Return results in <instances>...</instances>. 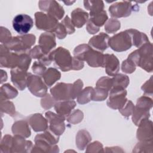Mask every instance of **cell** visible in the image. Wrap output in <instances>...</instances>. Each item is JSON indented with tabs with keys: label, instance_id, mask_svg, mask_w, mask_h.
<instances>
[{
	"label": "cell",
	"instance_id": "cell-5",
	"mask_svg": "<svg viewBox=\"0 0 153 153\" xmlns=\"http://www.w3.org/2000/svg\"><path fill=\"white\" fill-rule=\"evenodd\" d=\"M152 106V100L148 96H142L137 100L131 114L132 121L136 126H138L142 120L150 117L149 110Z\"/></svg>",
	"mask_w": 153,
	"mask_h": 153
},
{
	"label": "cell",
	"instance_id": "cell-31",
	"mask_svg": "<svg viewBox=\"0 0 153 153\" xmlns=\"http://www.w3.org/2000/svg\"><path fill=\"white\" fill-rule=\"evenodd\" d=\"M112 87L126 89L130 82L129 78L127 75L123 74H117L112 78Z\"/></svg>",
	"mask_w": 153,
	"mask_h": 153
},
{
	"label": "cell",
	"instance_id": "cell-58",
	"mask_svg": "<svg viewBox=\"0 0 153 153\" xmlns=\"http://www.w3.org/2000/svg\"><path fill=\"white\" fill-rule=\"evenodd\" d=\"M75 2V1H67V2L64 1L63 2H64V3H65V4H66V5H71L72 4L74 3Z\"/></svg>",
	"mask_w": 153,
	"mask_h": 153
},
{
	"label": "cell",
	"instance_id": "cell-20",
	"mask_svg": "<svg viewBox=\"0 0 153 153\" xmlns=\"http://www.w3.org/2000/svg\"><path fill=\"white\" fill-rule=\"evenodd\" d=\"M109 38L107 33L100 32L91 38L88 44L94 50L102 52L108 48Z\"/></svg>",
	"mask_w": 153,
	"mask_h": 153
},
{
	"label": "cell",
	"instance_id": "cell-11",
	"mask_svg": "<svg viewBox=\"0 0 153 153\" xmlns=\"http://www.w3.org/2000/svg\"><path fill=\"white\" fill-rule=\"evenodd\" d=\"M50 93L56 102L74 100L72 84L71 83L58 82L50 89Z\"/></svg>",
	"mask_w": 153,
	"mask_h": 153
},
{
	"label": "cell",
	"instance_id": "cell-51",
	"mask_svg": "<svg viewBox=\"0 0 153 153\" xmlns=\"http://www.w3.org/2000/svg\"><path fill=\"white\" fill-rule=\"evenodd\" d=\"M53 33L55 34L56 36L57 37V38L59 39H64L68 34L65 27L61 23V22L59 23L57 26L56 27V28L54 30Z\"/></svg>",
	"mask_w": 153,
	"mask_h": 153
},
{
	"label": "cell",
	"instance_id": "cell-28",
	"mask_svg": "<svg viewBox=\"0 0 153 153\" xmlns=\"http://www.w3.org/2000/svg\"><path fill=\"white\" fill-rule=\"evenodd\" d=\"M91 140V136L90 133L85 130L82 129L78 131L76 135L75 143L76 147L79 150H84Z\"/></svg>",
	"mask_w": 153,
	"mask_h": 153
},
{
	"label": "cell",
	"instance_id": "cell-2",
	"mask_svg": "<svg viewBox=\"0 0 153 153\" xmlns=\"http://www.w3.org/2000/svg\"><path fill=\"white\" fill-rule=\"evenodd\" d=\"M152 47V43L146 42L137 50L131 52L128 56L127 59L136 66L140 67L148 72H152L153 70Z\"/></svg>",
	"mask_w": 153,
	"mask_h": 153
},
{
	"label": "cell",
	"instance_id": "cell-49",
	"mask_svg": "<svg viewBox=\"0 0 153 153\" xmlns=\"http://www.w3.org/2000/svg\"><path fill=\"white\" fill-rule=\"evenodd\" d=\"M153 84H152V76L146 81L141 87L144 94L146 96H152L153 93Z\"/></svg>",
	"mask_w": 153,
	"mask_h": 153
},
{
	"label": "cell",
	"instance_id": "cell-54",
	"mask_svg": "<svg viewBox=\"0 0 153 153\" xmlns=\"http://www.w3.org/2000/svg\"><path fill=\"white\" fill-rule=\"evenodd\" d=\"M99 28L97 27L96 25H94L89 19L88 22H87V25H86V30L91 35L95 34L97 33L99 31Z\"/></svg>",
	"mask_w": 153,
	"mask_h": 153
},
{
	"label": "cell",
	"instance_id": "cell-25",
	"mask_svg": "<svg viewBox=\"0 0 153 153\" xmlns=\"http://www.w3.org/2000/svg\"><path fill=\"white\" fill-rule=\"evenodd\" d=\"M28 121L20 120L16 121L12 126L11 130L14 134L22 136L25 138L29 137L31 134Z\"/></svg>",
	"mask_w": 153,
	"mask_h": 153
},
{
	"label": "cell",
	"instance_id": "cell-14",
	"mask_svg": "<svg viewBox=\"0 0 153 153\" xmlns=\"http://www.w3.org/2000/svg\"><path fill=\"white\" fill-rule=\"evenodd\" d=\"M38 6L41 10L54 17L57 20H61L65 14L63 7L56 1H39Z\"/></svg>",
	"mask_w": 153,
	"mask_h": 153
},
{
	"label": "cell",
	"instance_id": "cell-57",
	"mask_svg": "<svg viewBox=\"0 0 153 153\" xmlns=\"http://www.w3.org/2000/svg\"><path fill=\"white\" fill-rule=\"evenodd\" d=\"M1 84H2L3 82L6 81L7 79V74L5 71H3L2 69L1 70Z\"/></svg>",
	"mask_w": 153,
	"mask_h": 153
},
{
	"label": "cell",
	"instance_id": "cell-41",
	"mask_svg": "<svg viewBox=\"0 0 153 153\" xmlns=\"http://www.w3.org/2000/svg\"><path fill=\"white\" fill-rule=\"evenodd\" d=\"M108 91L101 88L96 87L95 88H94V94L92 100L97 102L103 101L108 97Z\"/></svg>",
	"mask_w": 153,
	"mask_h": 153
},
{
	"label": "cell",
	"instance_id": "cell-27",
	"mask_svg": "<svg viewBox=\"0 0 153 153\" xmlns=\"http://www.w3.org/2000/svg\"><path fill=\"white\" fill-rule=\"evenodd\" d=\"M41 77L47 86L51 87L60 79L61 74L56 68H49L45 71Z\"/></svg>",
	"mask_w": 153,
	"mask_h": 153
},
{
	"label": "cell",
	"instance_id": "cell-40",
	"mask_svg": "<svg viewBox=\"0 0 153 153\" xmlns=\"http://www.w3.org/2000/svg\"><path fill=\"white\" fill-rule=\"evenodd\" d=\"M96 87L105 89L109 92L112 87V78L108 76H102L96 82Z\"/></svg>",
	"mask_w": 153,
	"mask_h": 153
},
{
	"label": "cell",
	"instance_id": "cell-56",
	"mask_svg": "<svg viewBox=\"0 0 153 153\" xmlns=\"http://www.w3.org/2000/svg\"><path fill=\"white\" fill-rule=\"evenodd\" d=\"M104 152H124V150L119 146H111L106 147L104 149Z\"/></svg>",
	"mask_w": 153,
	"mask_h": 153
},
{
	"label": "cell",
	"instance_id": "cell-10",
	"mask_svg": "<svg viewBox=\"0 0 153 153\" xmlns=\"http://www.w3.org/2000/svg\"><path fill=\"white\" fill-rule=\"evenodd\" d=\"M127 91L120 88H112L109 93V99L106 104L108 107L113 109H121L127 101Z\"/></svg>",
	"mask_w": 153,
	"mask_h": 153
},
{
	"label": "cell",
	"instance_id": "cell-9",
	"mask_svg": "<svg viewBox=\"0 0 153 153\" xmlns=\"http://www.w3.org/2000/svg\"><path fill=\"white\" fill-rule=\"evenodd\" d=\"M27 87L30 92L36 97H43L47 94V86L42 77L29 72Z\"/></svg>",
	"mask_w": 153,
	"mask_h": 153
},
{
	"label": "cell",
	"instance_id": "cell-52",
	"mask_svg": "<svg viewBox=\"0 0 153 153\" xmlns=\"http://www.w3.org/2000/svg\"><path fill=\"white\" fill-rule=\"evenodd\" d=\"M29 56L32 59H37L38 60L40 59L44 54V52L42 51L41 48L39 47V45H36L33 48H32L29 53Z\"/></svg>",
	"mask_w": 153,
	"mask_h": 153
},
{
	"label": "cell",
	"instance_id": "cell-42",
	"mask_svg": "<svg viewBox=\"0 0 153 153\" xmlns=\"http://www.w3.org/2000/svg\"><path fill=\"white\" fill-rule=\"evenodd\" d=\"M56 101L50 94H47L41 100V107L45 109L48 110L54 106Z\"/></svg>",
	"mask_w": 153,
	"mask_h": 153
},
{
	"label": "cell",
	"instance_id": "cell-23",
	"mask_svg": "<svg viewBox=\"0 0 153 153\" xmlns=\"http://www.w3.org/2000/svg\"><path fill=\"white\" fill-rule=\"evenodd\" d=\"M89 14L80 8H77L71 12V20L75 27H82L88 20Z\"/></svg>",
	"mask_w": 153,
	"mask_h": 153
},
{
	"label": "cell",
	"instance_id": "cell-17",
	"mask_svg": "<svg viewBox=\"0 0 153 153\" xmlns=\"http://www.w3.org/2000/svg\"><path fill=\"white\" fill-rule=\"evenodd\" d=\"M33 148L32 142L30 140L25 139V137L14 134L13 139L11 152L26 153L31 152Z\"/></svg>",
	"mask_w": 153,
	"mask_h": 153
},
{
	"label": "cell",
	"instance_id": "cell-21",
	"mask_svg": "<svg viewBox=\"0 0 153 153\" xmlns=\"http://www.w3.org/2000/svg\"><path fill=\"white\" fill-rule=\"evenodd\" d=\"M106 73L110 76H114L120 70V62L113 54H104V65Z\"/></svg>",
	"mask_w": 153,
	"mask_h": 153
},
{
	"label": "cell",
	"instance_id": "cell-29",
	"mask_svg": "<svg viewBox=\"0 0 153 153\" xmlns=\"http://www.w3.org/2000/svg\"><path fill=\"white\" fill-rule=\"evenodd\" d=\"M84 8L90 11V16L99 13L104 10V3L102 1H84Z\"/></svg>",
	"mask_w": 153,
	"mask_h": 153
},
{
	"label": "cell",
	"instance_id": "cell-19",
	"mask_svg": "<svg viewBox=\"0 0 153 153\" xmlns=\"http://www.w3.org/2000/svg\"><path fill=\"white\" fill-rule=\"evenodd\" d=\"M38 43L44 53L48 54L56 45V35L53 32L42 33L39 36Z\"/></svg>",
	"mask_w": 153,
	"mask_h": 153
},
{
	"label": "cell",
	"instance_id": "cell-50",
	"mask_svg": "<svg viewBox=\"0 0 153 153\" xmlns=\"http://www.w3.org/2000/svg\"><path fill=\"white\" fill-rule=\"evenodd\" d=\"M84 84L81 79H78L72 84V93L74 99L76 98L82 90Z\"/></svg>",
	"mask_w": 153,
	"mask_h": 153
},
{
	"label": "cell",
	"instance_id": "cell-22",
	"mask_svg": "<svg viewBox=\"0 0 153 153\" xmlns=\"http://www.w3.org/2000/svg\"><path fill=\"white\" fill-rule=\"evenodd\" d=\"M27 121L35 132L44 131L48 128V122L41 114L36 113L31 115L29 117Z\"/></svg>",
	"mask_w": 153,
	"mask_h": 153
},
{
	"label": "cell",
	"instance_id": "cell-37",
	"mask_svg": "<svg viewBox=\"0 0 153 153\" xmlns=\"http://www.w3.org/2000/svg\"><path fill=\"white\" fill-rule=\"evenodd\" d=\"M120 22L117 19L112 18L108 19L105 23V30L108 33H114L120 29Z\"/></svg>",
	"mask_w": 153,
	"mask_h": 153
},
{
	"label": "cell",
	"instance_id": "cell-53",
	"mask_svg": "<svg viewBox=\"0 0 153 153\" xmlns=\"http://www.w3.org/2000/svg\"><path fill=\"white\" fill-rule=\"evenodd\" d=\"M84 66V63L82 60L79 59L77 57H73L72 64V70L79 71L82 69Z\"/></svg>",
	"mask_w": 153,
	"mask_h": 153
},
{
	"label": "cell",
	"instance_id": "cell-39",
	"mask_svg": "<svg viewBox=\"0 0 153 153\" xmlns=\"http://www.w3.org/2000/svg\"><path fill=\"white\" fill-rule=\"evenodd\" d=\"M19 62L17 68L27 71L31 63L32 58L27 53L19 54Z\"/></svg>",
	"mask_w": 153,
	"mask_h": 153
},
{
	"label": "cell",
	"instance_id": "cell-13",
	"mask_svg": "<svg viewBox=\"0 0 153 153\" xmlns=\"http://www.w3.org/2000/svg\"><path fill=\"white\" fill-rule=\"evenodd\" d=\"M134 9L132 2L124 1L112 4L109 7V12L111 16L114 19L127 17L130 16Z\"/></svg>",
	"mask_w": 153,
	"mask_h": 153
},
{
	"label": "cell",
	"instance_id": "cell-18",
	"mask_svg": "<svg viewBox=\"0 0 153 153\" xmlns=\"http://www.w3.org/2000/svg\"><path fill=\"white\" fill-rule=\"evenodd\" d=\"M29 73L19 68H14L11 70V80L19 90L22 91L27 86V80Z\"/></svg>",
	"mask_w": 153,
	"mask_h": 153
},
{
	"label": "cell",
	"instance_id": "cell-35",
	"mask_svg": "<svg viewBox=\"0 0 153 153\" xmlns=\"http://www.w3.org/2000/svg\"><path fill=\"white\" fill-rule=\"evenodd\" d=\"M13 139V137L10 134H5L2 138L0 143V152L1 153L11 152Z\"/></svg>",
	"mask_w": 153,
	"mask_h": 153
},
{
	"label": "cell",
	"instance_id": "cell-12",
	"mask_svg": "<svg viewBox=\"0 0 153 153\" xmlns=\"http://www.w3.org/2000/svg\"><path fill=\"white\" fill-rule=\"evenodd\" d=\"M45 117L48 122V128L56 134L59 136L62 135L65 130L66 118L50 111L45 112Z\"/></svg>",
	"mask_w": 153,
	"mask_h": 153
},
{
	"label": "cell",
	"instance_id": "cell-32",
	"mask_svg": "<svg viewBox=\"0 0 153 153\" xmlns=\"http://www.w3.org/2000/svg\"><path fill=\"white\" fill-rule=\"evenodd\" d=\"M94 88L92 87H87L82 90L81 93L77 96V102L81 105L88 103L92 100Z\"/></svg>",
	"mask_w": 153,
	"mask_h": 153
},
{
	"label": "cell",
	"instance_id": "cell-43",
	"mask_svg": "<svg viewBox=\"0 0 153 153\" xmlns=\"http://www.w3.org/2000/svg\"><path fill=\"white\" fill-rule=\"evenodd\" d=\"M134 104L130 100H129L127 101L124 106L121 109H119V112L123 116H124L126 118H128L130 115H131L133 111L134 110Z\"/></svg>",
	"mask_w": 153,
	"mask_h": 153
},
{
	"label": "cell",
	"instance_id": "cell-47",
	"mask_svg": "<svg viewBox=\"0 0 153 153\" xmlns=\"http://www.w3.org/2000/svg\"><path fill=\"white\" fill-rule=\"evenodd\" d=\"M32 70L35 75L38 76H42L45 72L47 69L44 65H43L39 61H35L32 65Z\"/></svg>",
	"mask_w": 153,
	"mask_h": 153
},
{
	"label": "cell",
	"instance_id": "cell-46",
	"mask_svg": "<svg viewBox=\"0 0 153 153\" xmlns=\"http://www.w3.org/2000/svg\"><path fill=\"white\" fill-rule=\"evenodd\" d=\"M12 36L10 31L6 27L1 26L0 27V41L3 44H7L11 39Z\"/></svg>",
	"mask_w": 153,
	"mask_h": 153
},
{
	"label": "cell",
	"instance_id": "cell-30",
	"mask_svg": "<svg viewBox=\"0 0 153 153\" xmlns=\"http://www.w3.org/2000/svg\"><path fill=\"white\" fill-rule=\"evenodd\" d=\"M18 93L17 89L10 84H4L1 87V100L14 99Z\"/></svg>",
	"mask_w": 153,
	"mask_h": 153
},
{
	"label": "cell",
	"instance_id": "cell-36",
	"mask_svg": "<svg viewBox=\"0 0 153 153\" xmlns=\"http://www.w3.org/2000/svg\"><path fill=\"white\" fill-rule=\"evenodd\" d=\"M1 112L7 114L11 117H14L16 113L14 103L8 100H1Z\"/></svg>",
	"mask_w": 153,
	"mask_h": 153
},
{
	"label": "cell",
	"instance_id": "cell-24",
	"mask_svg": "<svg viewBox=\"0 0 153 153\" xmlns=\"http://www.w3.org/2000/svg\"><path fill=\"white\" fill-rule=\"evenodd\" d=\"M76 106V102L73 100H61L56 102L54 108L57 114L66 118Z\"/></svg>",
	"mask_w": 153,
	"mask_h": 153
},
{
	"label": "cell",
	"instance_id": "cell-15",
	"mask_svg": "<svg viewBox=\"0 0 153 153\" xmlns=\"http://www.w3.org/2000/svg\"><path fill=\"white\" fill-rule=\"evenodd\" d=\"M33 21L32 17L27 14H20L16 16L13 20V27L20 35L27 34L32 29Z\"/></svg>",
	"mask_w": 153,
	"mask_h": 153
},
{
	"label": "cell",
	"instance_id": "cell-33",
	"mask_svg": "<svg viewBox=\"0 0 153 153\" xmlns=\"http://www.w3.org/2000/svg\"><path fill=\"white\" fill-rule=\"evenodd\" d=\"M89 20L97 27H100L105 24L106 21L108 20V16L106 11L105 10H103L99 13L90 16Z\"/></svg>",
	"mask_w": 153,
	"mask_h": 153
},
{
	"label": "cell",
	"instance_id": "cell-7",
	"mask_svg": "<svg viewBox=\"0 0 153 153\" xmlns=\"http://www.w3.org/2000/svg\"><path fill=\"white\" fill-rule=\"evenodd\" d=\"M132 45L131 36L126 30L114 35L109 40V47L117 52L127 51Z\"/></svg>",
	"mask_w": 153,
	"mask_h": 153
},
{
	"label": "cell",
	"instance_id": "cell-44",
	"mask_svg": "<svg viewBox=\"0 0 153 153\" xmlns=\"http://www.w3.org/2000/svg\"><path fill=\"white\" fill-rule=\"evenodd\" d=\"M86 152H104L103 145L99 141H94L88 143L86 147Z\"/></svg>",
	"mask_w": 153,
	"mask_h": 153
},
{
	"label": "cell",
	"instance_id": "cell-8",
	"mask_svg": "<svg viewBox=\"0 0 153 153\" xmlns=\"http://www.w3.org/2000/svg\"><path fill=\"white\" fill-rule=\"evenodd\" d=\"M35 19L36 28L46 32L53 33L59 24L56 19L41 11L35 13Z\"/></svg>",
	"mask_w": 153,
	"mask_h": 153
},
{
	"label": "cell",
	"instance_id": "cell-3",
	"mask_svg": "<svg viewBox=\"0 0 153 153\" xmlns=\"http://www.w3.org/2000/svg\"><path fill=\"white\" fill-rule=\"evenodd\" d=\"M74 56L84 61L93 68H103L104 54L93 48L87 44H82L76 46L74 50Z\"/></svg>",
	"mask_w": 153,
	"mask_h": 153
},
{
	"label": "cell",
	"instance_id": "cell-1",
	"mask_svg": "<svg viewBox=\"0 0 153 153\" xmlns=\"http://www.w3.org/2000/svg\"><path fill=\"white\" fill-rule=\"evenodd\" d=\"M59 140V136L56 134L48 128L43 133L38 134L35 137V145L31 152H59V149L56 143Z\"/></svg>",
	"mask_w": 153,
	"mask_h": 153
},
{
	"label": "cell",
	"instance_id": "cell-48",
	"mask_svg": "<svg viewBox=\"0 0 153 153\" xmlns=\"http://www.w3.org/2000/svg\"><path fill=\"white\" fill-rule=\"evenodd\" d=\"M61 23L65 27L68 34H72L75 32V26L72 24V23L71 20V19L69 18V17L68 16H66L65 17V18L61 22Z\"/></svg>",
	"mask_w": 153,
	"mask_h": 153
},
{
	"label": "cell",
	"instance_id": "cell-34",
	"mask_svg": "<svg viewBox=\"0 0 153 153\" xmlns=\"http://www.w3.org/2000/svg\"><path fill=\"white\" fill-rule=\"evenodd\" d=\"M153 152L152 141H139L134 147L133 152Z\"/></svg>",
	"mask_w": 153,
	"mask_h": 153
},
{
	"label": "cell",
	"instance_id": "cell-26",
	"mask_svg": "<svg viewBox=\"0 0 153 153\" xmlns=\"http://www.w3.org/2000/svg\"><path fill=\"white\" fill-rule=\"evenodd\" d=\"M131 36L132 45L139 48L146 42H149L146 35L135 29H129L126 30Z\"/></svg>",
	"mask_w": 153,
	"mask_h": 153
},
{
	"label": "cell",
	"instance_id": "cell-6",
	"mask_svg": "<svg viewBox=\"0 0 153 153\" xmlns=\"http://www.w3.org/2000/svg\"><path fill=\"white\" fill-rule=\"evenodd\" d=\"M53 62L56 68L63 72L72 70L73 57L69 51L64 47H59L51 51Z\"/></svg>",
	"mask_w": 153,
	"mask_h": 153
},
{
	"label": "cell",
	"instance_id": "cell-45",
	"mask_svg": "<svg viewBox=\"0 0 153 153\" xmlns=\"http://www.w3.org/2000/svg\"><path fill=\"white\" fill-rule=\"evenodd\" d=\"M136 66L128 59L124 60L121 64V70L126 74H132L136 70Z\"/></svg>",
	"mask_w": 153,
	"mask_h": 153
},
{
	"label": "cell",
	"instance_id": "cell-55",
	"mask_svg": "<svg viewBox=\"0 0 153 153\" xmlns=\"http://www.w3.org/2000/svg\"><path fill=\"white\" fill-rule=\"evenodd\" d=\"M38 61L43 65H44L45 66L50 65L53 62L51 52L48 54H44L40 59H38Z\"/></svg>",
	"mask_w": 153,
	"mask_h": 153
},
{
	"label": "cell",
	"instance_id": "cell-38",
	"mask_svg": "<svg viewBox=\"0 0 153 153\" xmlns=\"http://www.w3.org/2000/svg\"><path fill=\"white\" fill-rule=\"evenodd\" d=\"M84 118V114L80 109H75L66 118V121L72 124H76L81 122Z\"/></svg>",
	"mask_w": 153,
	"mask_h": 153
},
{
	"label": "cell",
	"instance_id": "cell-16",
	"mask_svg": "<svg viewBox=\"0 0 153 153\" xmlns=\"http://www.w3.org/2000/svg\"><path fill=\"white\" fill-rule=\"evenodd\" d=\"M136 137L139 141H152V122L149 118L142 120L139 124Z\"/></svg>",
	"mask_w": 153,
	"mask_h": 153
},
{
	"label": "cell",
	"instance_id": "cell-4",
	"mask_svg": "<svg viewBox=\"0 0 153 153\" xmlns=\"http://www.w3.org/2000/svg\"><path fill=\"white\" fill-rule=\"evenodd\" d=\"M35 41L36 36L34 35L27 33L14 36L7 44L4 45L13 52L18 54H29L31 47L34 45Z\"/></svg>",
	"mask_w": 153,
	"mask_h": 153
}]
</instances>
